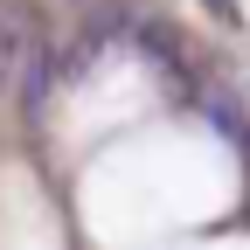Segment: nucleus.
Masks as SVG:
<instances>
[{"instance_id": "nucleus-2", "label": "nucleus", "mask_w": 250, "mask_h": 250, "mask_svg": "<svg viewBox=\"0 0 250 250\" xmlns=\"http://www.w3.org/2000/svg\"><path fill=\"white\" fill-rule=\"evenodd\" d=\"M208 118H215V125H223V132H229V139H243V153H250V125H243V118L229 111V98H208Z\"/></svg>"}, {"instance_id": "nucleus-1", "label": "nucleus", "mask_w": 250, "mask_h": 250, "mask_svg": "<svg viewBox=\"0 0 250 250\" xmlns=\"http://www.w3.org/2000/svg\"><path fill=\"white\" fill-rule=\"evenodd\" d=\"M49 83H56L49 49H28L21 56V111H49Z\"/></svg>"}, {"instance_id": "nucleus-3", "label": "nucleus", "mask_w": 250, "mask_h": 250, "mask_svg": "<svg viewBox=\"0 0 250 250\" xmlns=\"http://www.w3.org/2000/svg\"><path fill=\"white\" fill-rule=\"evenodd\" d=\"M0 83H7V56H0Z\"/></svg>"}]
</instances>
